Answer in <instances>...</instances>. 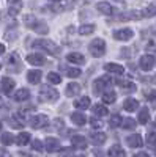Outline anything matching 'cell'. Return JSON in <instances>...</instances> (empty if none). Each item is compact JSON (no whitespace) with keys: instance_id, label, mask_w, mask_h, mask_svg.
I'll return each mask as SVG.
<instances>
[{"instance_id":"ac0fdd59","label":"cell","mask_w":156,"mask_h":157,"mask_svg":"<svg viewBox=\"0 0 156 157\" xmlns=\"http://www.w3.org/2000/svg\"><path fill=\"white\" fill-rule=\"evenodd\" d=\"M44 148L47 149V152H54V151H57V149L60 148V141H58L57 138H54V137H49V138L46 140Z\"/></svg>"},{"instance_id":"d4e9b609","label":"cell","mask_w":156,"mask_h":157,"mask_svg":"<svg viewBox=\"0 0 156 157\" xmlns=\"http://www.w3.org/2000/svg\"><path fill=\"white\" fill-rule=\"evenodd\" d=\"M74 107H76L77 110H87V109L90 107V98L84 96V98H81V99H77V101L74 102Z\"/></svg>"},{"instance_id":"7bdbcfd3","label":"cell","mask_w":156,"mask_h":157,"mask_svg":"<svg viewBox=\"0 0 156 157\" xmlns=\"http://www.w3.org/2000/svg\"><path fill=\"white\" fill-rule=\"evenodd\" d=\"M33 112H35V107L32 105V107L21 109V110H19V115H22V116H27V115H30V113H33Z\"/></svg>"},{"instance_id":"603a6c76","label":"cell","mask_w":156,"mask_h":157,"mask_svg":"<svg viewBox=\"0 0 156 157\" xmlns=\"http://www.w3.org/2000/svg\"><path fill=\"white\" fill-rule=\"evenodd\" d=\"M71 121L77 126H84L87 123V116L81 112H74V113H71Z\"/></svg>"},{"instance_id":"1f68e13d","label":"cell","mask_w":156,"mask_h":157,"mask_svg":"<svg viewBox=\"0 0 156 157\" xmlns=\"http://www.w3.org/2000/svg\"><path fill=\"white\" fill-rule=\"evenodd\" d=\"M117 101V94L114 91H106V93H102V102L104 104H114Z\"/></svg>"},{"instance_id":"ab89813d","label":"cell","mask_w":156,"mask_h":157,"mask_svg":"<svg viewBox=\"0 0 156 157\" xmlns=\"http://www.w3.org/2000/svg\"><path fill=\"white\" fill-rule=\"evenodd\" d=\"M66 75L68 77H79L81 75V69H77V68H68L66 69Z\"/></svg>"},{"instance_id":"d6a6232c","label":"cell","mask_w":156,"mask_h":157,"mask_svg":"<svg viewBox=\"0 0 156 157\" xmlns=\"http://www.w3.org/2000/svg\"><path fill=\"white\" fill-rule=\"evenodd\" d=\"M122 116L120 115H112L110 116V120H109V126L112 127V129H115V127H118V126H122Z\"/></svg>"},{"instance_id":"30bf717a","label":"cell","mask_w":156,"mask_h":157,"mask_svg":"<svg viewBox=\"0 0 156 157\" xmlns=\"http://www.w3.org/2000/svg\"><path fill=\"white\" fill-rule=\"evenodd\" d=\"M8 10L11 16H18L22 10V0H8Z\"/></svg>"},{"instance_id":"52a82bcc","label":"cell","mask_w":156,"mask_h":157,"mask_svg":"<svg viewBox=\"0 0 156 157\" xmlns=\"http://www.w3.org/2000/svg\"><path fill=\"white\" fill-rule=\"evenodd\" d=\"M139 66L140 69H144V71H150L153 66H154V57L153 55H142L140 60H139Z\"/></svg>"},{"instance_id":"6f0895ef","label":"cell","mask_w":156,"mask_h":157,"mask_svg":"<svg viewBox=\"0 0 156 157\" xmlns=\"http://www.w3.org/2000/svg\"><path fill=\"white\" fill-rule=\"evenodd\" d=\"M0 68H2V64H0Z\"/></svg>"},{"instance_id":"f5cc1de1","label":"cell","mask_w":156,"mask_h":157,"mask_svg":"<svg viewBox=\"0 0 156 157\" xmlns=\"http://www.w3.org/2000/svg\"><path fill=\"white\" fill-rule=\"evenodd\" d=\"M0 105H2V98H0Z\"/></svg>"},{"instance_id":"484cf974","label":"cell","mask_w":156,"mask_h":157,"mask_svg":"<svg viewBox=\"0 0 156 157\" xmlns=\"http://www.w3.org/2000/svg\"><path fill=\"white\" fill-rule=\"evenodd\" d=\"M109 155L110 157H126V152H125V149L120 145H114L109 149Z\"/></svg>"},{"instance_id":"f907efd6","label":"cell","mask_w":156,"mask_h":157,"mask_svg":"<svg viewBox=\"0 0 156 157\" xmlns=\"http://www.w3.org/2000/svg\"><path fill=\"white\" fill-rule=\"evenodd\" d=\"M73 157H87V155H84V154H76V155H73Z\"/></svg>"},{"instance_id":"5b68a950","label":"cell","mask_w":156,"mask_h":157,"mask_svg":"<svg viewBox=\"0 0 156 157\" xmlns=\"http://www.w3.org/2000/svg\"><path fill=\"white\" fill-rule=\"evenodd\" d=\"M112 85V78L109 75H102L99 78H96V80L93 82V91L98 94V93H106V88Z\"/></svg>"},{"instance_id":"db71d44e","label":"cell","mask_w":156,"mask_h":157,"mask_svg":"<svg viewBox=\"0 0 156 157\" xmlns=\"http://www.w3.org/2000/svg\"><path fill=\"white\" fill-rule=\"evenodd\" d=\"M154 154H156V148H154Z\"/></svg>"},{"instance_id":"836d02e7","label":"cell","mask_w":156,"mask_h":157,"mask_svg":"<svg viewBox=\"0 0 156 157\" xmlns=\"http://www.w3.org/2000/svg\"><path fill=\"white\" fill-rule=\"evenodd\" d=\"M122 127L126 129V130H131L136 127V121L133 120V118H125V120L122 121Z\"/></svg>"},{"instance_id":"7dc6e473","label":"cell","mask_w":156,"mask_h":157,"mask_svg":"<svg viewBox=\"0 0 156 157\" xmlns=\"http://www.w3.org/2000/svg\"><path fill=\"white\" fill-rule=\"evenodd\" d=\"M3 54H5V46L0 44V55H3Z\"/></svg>"},{"instance_id":"f6af8a7d","label":"cell","mask_w":156,"mask_h":157,"mask_svg":"<svg viewBox=\"0 0 156 157\" xmlns=\"http://www.w3.org/2000/svg\"><path fill=\"white\" fill-rule=\"evenodd\" d=\"M71 151H73L71 148H63V149H60V154H62V155H68Z\"/></svg>"},{"instance_id":"f546056e","label":"cell","mask_w":156,"mask_h":157,"mask_svg":"<svg viewBox=\"0 0 156 157\" xmlns=\"http://www.w3.org/2000/svg\"><path fill=\"white\" fill-rule=\"evenodd\" d=\"M150 121V112L147 107H142L140 109V113H139V123L140 124H147Z\"/></svg>"},{"instance_id":"4fadbf2b","label":"cell","mask_w":156,"mask_h":157,"mask_svg":"<svg viewBox=\"0 0 156 157\" xmlns=\"http://www.w3.org/2000/svg\"><path fill=\"white\" fill-rule=\"evenodd\" d=\"M126 143H128V146H131V148H142V145H144L142 137H140L139 134L129 135V137L126 138Z\"/></svg>"},{"instance_id":"8fae6325","label":"cell","mask_w":156,"mask_h":157,"mask_svg":"<svg viewBox=\"0 0 156 157\" xmlns=\"http://www.w3.org/2000/svg\"><path fill=\"white\" fill-rule=\"evenodd\" d=\"M14 80L13 78H2V83H0V91H2L3 94H10V91H13V88H14Z\"/></svg>"},{"instance_id":"f35d334b","label":"cell","mask_w":156,"mask_h":157,"mask_svg":"<svg viewBox=\"0 0 156 157\" xmlns=\"http://www.w3.org/2000/svg\"><path fill=\"white\" fill-rule=\"evenodd\" d=\"M145 96H147V99L151 102V107H153V109H156V91H150V93L147 91Z\"/></svg>"},{"instance_id":"e0dca14e","label":"cell","mask_w":156,"mask_h":157,"mask_svg":"<svg viewBox=\"0 0 156 157\" xmlns=\"http://www.w3.org/2000/svg\"><path fill=\"white\" fill-rule=\"evenodd\" d=\"M6 63H8V66H11L14 71H19V68L18 66H21V58H19V55L18 54H10V57L6 58Z\"/></svg>"},{"instance_id":"d590c367","label":"cell","mask_w":156,"mask_h":157,"mask_svg":"<svg viewBox=\"0 0 156 157\" xmlns=\"http://www.w3.org/2000/svg\"><path fill=\"white\" fill-rule=\"evenodd\" d=\"M142 16H144V17H153V16H156V6L154 5L147 6L144 11H142Z\"/></svg>"},{"instance_id":"681fc988","label":"cell","mask_w":156,"mask_h":157,"mask_svg":"<svg viewBox=\"0 0 156 157\" xmlns=\"http://www.w3.org/2000/svg\"><path fill=\"white\" fill-rule=\"evenodd\" d=\"M0 157H10V155H6L5 151H0Z\"/></svg>"},{"instance_id":"9f6ffc18","label":"cell","mask_w":156,"mask_h":157,"mask_svg":"<svg viewBox=\"0 0 156 157\" xmlns=\"http://www.w3.org/2000/svg\"><path fill=\"white\" fill-rule=\"evenodd\" d=\"M0 127H2V123H0Z\"/></svg>"},{"instance_id":"6da1fadb","label":"cell","mask_w":156,"mask_h":157,"mask_svg":"<svg viewBox=\"0 0 156 157\" xmlns=\"http://www.w3.org/2000/svg\"><path fill=\"white\" fill-rule=\"evenodd\" d=\"M24 22H25V25H27L30 30L40 33V35H46V33L49 32L47 24H46L44 21H41V19L35 17V16H25V17H24Z\"/></svg>"},{"instance_id":"b9f144b4","label":"cell","mask_w":156,"mask_h":157,"mask_svg":"<svg viewBox=\"0 0 156 157\" xmlns=\"http://www.w3.org/2000/svg\"><path fill=\"white\" fill-rule=\"evenodd\" d=\"M10 124L14 127V129H21L22 126H24V123L22 121H18V116H13L11 120H10Z\"/></svg>"},{"instance_id":"9a60e30c","label":"cell","mask_w":156,"mask_h":157,"mask_svg":"<svg viewBox=\"0 0 156 157\" xmlns=\"http://www.w3.org/2000/svg\"><path fill=\"white\" fill-rule=\"evenodd\" d=\"M117 85L123 90V93H134L136 91V83L129 80H117Z\"/></svg>"},{"instance_id":"3957f363","label":"cell","mask_w":156,"mask_h":157,"mask_svg":"<svg viewBox=\"0 0 156 157\" xmlns=\"http://www.w3.org/2000/svg\"><path fill=\"white\" fill-rule=\"evenodd\" d=\"M88 50H90V54H92L93 57H96V58L102 57L104 54H106V43H104V39H101V38L93 39L88 46Z\"/></svg>"},{"instance_id":"816d5d0a","label":"cell","mask_w":156,"mask_h":157,"mask_svg":"<svg viewBox=\"0 0 156 157\" xmlns=\"http://www.w3.org/2000/svg\"><path fill=\"white\" fill-rule=\"evenodd\" d=\"M49 2H52V3H58V2H62V0H49Z\"/></svg>"},{"instance_id":"8d00e7d4","label":"cell","mask_w":156,"mask_h":157,"mask_svg":"<svg viewBox=\"0 0 156 157\" xmlns=\"http://www.w3.org/2000/svg\"><path fill=\"white\" fill-rule=\"evenodd\" d=\"M47 82L57 85V83L62 82V77H60V74H57V72H49V74H47Z\"/></svg>"},{"instance_id":"74e56055","label":"cell","mask_w":156,"mask_h":157,"mask_svg":"<svg viewBox=\"0 0 156 157\" xmlns=\"http://www.w3.org/2000/svg\"><path fill=\"white\" fill-rule=\"evenodd\" d=\"M32 148H33V151H36V152H43V151H44V145H43L41 140H33V141H32Z\"/></svg>"},{"instance_id":"4dcf8cb0","label":"cell","mask_w":156,"mask_h":157,"mask_svg":"<svg viewBox=\"0 0 156 157\" xmlns=\"http://www.w3.org/2000/svg\"><path fill=\"white\" fill-rule=\"evenodd\" d=\"M93 113L96 116H107L109 110L106 109V105H102V104H96V105H93Z\"/></svg>"},{"instance_id":"7a4b0ae2","label":"cell","mask_w":156,"mask_h":157,"mask_svg":"<svg viewBox=\"0 0 156 157\" xmlns=\"http://www.w3.org/2000/svg\"><path fill=\"white\" fill-rule=\"evenodd\" d=\"M33 47L46 50V52H49V54H52V55H58L60 54V47L54 41H49V39H36V41L33 43Z\"/></svg>"},{"instance_id":"44dd1931","label":"cell","mask_w":156,"mask_h":157,"mask_svg":"<svg viewBox=\"0 0 156 157\" xmlns=\"http://www.w3.org/2000/svg\"><path fill=\"white\" fill-rule=\"evenodd\" d=\"M71 141H73V146L74 148H79V149H85L87 148V140L82 135H73Z\"/></svg>"},{"instance_id":"9c48e42d","label":"cell","mask_w":156,"mask_h":157,"mask_svg":"<svg viewBox=\"0 0 156 157\" xmlns=\"http://www.w3.org/2000/svg\"><path fill=\"white\" fill-rule=\"evenodd\" d=\"M96 10L101 13V14H106V16H112L114 13H115V8H114L110 3H107V2H99V3H96Z\"/></svg>"},{"instance_id":"277c9868","label":"cell","mask_w":156,"mask_h":157,"mask_svg":"<svg viewBox=\"0 0 156 157\" xmlns=\"http://www.w3.org/2000/svg\"><path fill=\"white\" fill-rule=\"evenodd\" d=\"M58 99V91L50 86H43L40 90V101L43 102H54Z\"/></svg>"},{"instance_id":"7c38bea8","label":"cell","mask_w":156,"mask_h":157,"mask_svg":"<svg viewBox=\"0 0 156 157\" xmlns=\"http://www.w3.org/2000/svg\"><path fill=\"white\" fill-rule=\"evenodd\" d=\"M27 61L30 64H33V66H43L46 63V58L41 54H30V55H27Z\"/></svg>"},{"instance_id":"4316f807","label":"cell","mask_w":156,"mask_h":157,"mask_svg":"<svg viewBox=\"0 0 156 157\" xmlns=\"http://www.w3.org/2000/svg\"><path fill=\"white\" fill-rule=\"evenodd\" d=\"M29 98H30V91H29L27 88H21V90H18L16 93H14V99L19 101V102L27 101Z\"/></svg>"},{"instance_id":"ee69618b","label":"cell","mask_w":156,"mask_h":157,"mask_svg":"<svg viewBox=\"0 0 156 157\" xmlns=\"http://www.w3.org/2000/svg\"><path fill=\"white\" fill-rule=\"evenodd\" d=\"M92 127L93 129H101L102 127V123L99 120H96V118H93V120H92Z\"/></svg>"},{"instance_id":"e575fe53","label":"cell","mask_w":156,"mask_h":157,"mask_svg":"<svg viewBox=\"0 0 156 157\" xmlns=\"http://www.w3.org/2000/svg\"><path fill=\"white\" fill-rule=\"evenodd\" d=\"M2 143H3L5 146H10V145L14 143V137H13L10 132H3L2 134Z\"/></svg>"},{"instance_id":"83f0119b","label":"cell","mask_w":156,"mask_h":157,"mask_svg":"<svg viewBox=\"0 0 156 157\" xmlns=\"http://www.w3.org/2000/svg\"><path fill=\"white\" fill-rule=\"evenodd\" d=\"M79 35H82V36H87V35H92L93 32H95V25L93 24H84V25H81L79 27Z\"/></svg>"},{"instance_id":"c3c4849f","label":"cell","mask_w":156,"mask_h":157,"mask_svg":"<svg viewBox=\"0 0 156 157\" xmlns=\"http://www.w3.org/2000/svg\"><path fill=\"white\" fill-rule=\"evenodd\" d=\"M93 154H95L96 157H102V152H101V151H95Z\"/></svg>"},{"instance_id":"d6986e66","label":"cell","mask_w":156,"mask_h":157,"mask_svg":"<svg viewBox=\"0 0 156 157\" xmlns=\"http://www.w3.org/2000/svg\"><path fill=\"white\" fill-rule=\"evenodd\" d=\"M41 71L40 69H32V71H29L27 72V80L30 82V83H40V80H41Z\"/></svg>"},{"instance_id":"8992f818","label":"cell","mask_w":156,"mask_h":157,"mask_svg":"<svg viewBox=\"0 0 156 157\" xmlns=\"http://www.w3.org/2000/svg\"><path fill=\"white\" fill-rule=\"evenodd\" d=\"M134 36V32L131 29H120L114 32V38L117 39V41H129Z\"/></svg>"},{"instance_id":"11a10c76","label":"cell","mask_w":156,"mask_h":157,"mask_svg":"<svg viewBox=\"0 0 156 157\" xmlns=\"http://www.w3.org/2000/svg\"><path fill=\"white\" fill-rule=\"evenodd\" d=\"M154 126H156V120H154Z\"/></svg>"},{"instance_id":"2e32d148","label":"cell","mask_w":156,"mask_h":157,"mask_svg":"<svg viewBox=\"0 0 156 157\" xmlns=\"http://www.w3.org/2000/svg\"><path fill=\"white\" fill-rule=\"evenodd\" d=\"M104 69H106L107 72H110V74H118V75H122L125 72V68L120 66V64H117V63H107V64H104Z\"/></svg>"},{"instance_id":"bcb514c9","label":"cell","mask_w":156,"mask_h":157,"mask_svg":"<svg viewBox=\"0 0 156 157\" xmlns=\"http://www.w3.org/2000/svg\"><path fill=\"white\" fill-rule=\"evenodd\" d=\"M134 157H150L147 152H139V154H134Z\"/></svg>"},{"instance_id":"60d3db41","label":"cell","mask_w":156,"mask_h":157,"mask_svg":"<svg viewBox=\"0 0 156 157\" xmlns=\"http://www.w3.org/2000/svg\"><path fill=\"white\" fill-rule=\"evenodd\" d=\"M147 143L150 146H156V132H148L147 134Z\"/></svg>"},{"instance_id":"ba28073f","label":"cell","mask_w":156,"mask_h":157,"mask_svg":"<svg viewBox=\"0 0 156 157\" xmlns=\"http://www.w3.org/2000/svg\"><path fill=\"white\" fill-rule=\"evenodd\" d=\"M29 124H30L33 129H41V127L47 126V116H46V115H36V116H32V120L29 121Z\"/></svg>"},{"instance_id":"cb8c5ba5","label":"cell","mask_w":156,"mask_h":157,"mask_svg":"<svg viewBox=\"0 0 156 157\" xmlns=\"http://www.w3.org/2000/svg\"><path fill=\"white\" fill-rule=\"evenodd\" d=\"M79 91H81V85H79V83L71 82V83H68L66 90H65V93H66V96H68V98H71V96L79 94Z\"/></svg>"},{"instance_id":"7402d4cb","label":"cell","mask_w":156,"mask_h":157,"mask_svg":"<svg viewBox=\"0 0 156 157\" xmlns=\"http://www.w3.org/2000/svg\"><path fill=\"white\" fill-rule=\"evenodd\" d=\"M106 134L104 132H92L90 134V140H92L93 145H102L104 141H106Z\"/></svg>"},{"instance_id":"f1b7e54d","label":"cell","mask_w":156,"mask_h":157,"mask_svg":"<svg viewBox=\"0 0 156 157\" xmlns=\"http://www.w3.org/2000/svg\"><path fill=\"white\" fill-rule=\"evenodd\" d=\"M29 141H30V134L29 132H21L16 138V143L19 146H25V145H29Z\"/></svg>"},{"instance_id":"ffe728a7","label":"cell","mask_w":156,"mask_h":157,"mask_svg":"<svg viewBox=\"0 0 156 157\" xmlns=\"http://www.w3.org/2000/svg\"><path fill=\"white\" fill-rule=\"evenodd\" d=\"M123 109L126 112H136L139 109V101L137 99H133V98H129L123 102Z\"/></svg>"},{"instance_id":"5bb4252c","label":"cell","mask_w":156,"mask_h":157,"mask_svg":"<svg viewBox=\"0 0 156 157\" xmlns=\"http://www.w3.org/2000/svg\"><path fill=\"white\" fill-rule=\"evenodd\" d=\"M66 60L73 64H84L85 63V57L82 54H79V52H71V54H68Z\"/></svg>"}]
</instances>
